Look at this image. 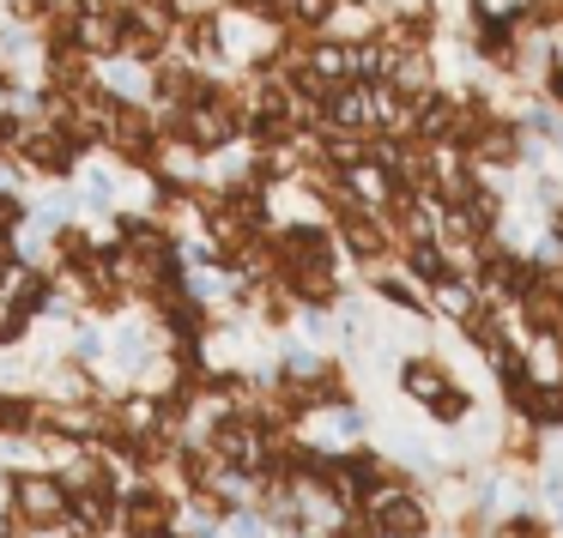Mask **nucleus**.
Wrapping results in <instances>:
<instances>
[{
    "label": "nucleus",
    "instance_id": "f03ea898",
    "mask_svg": "<svg viewBox=\"0 0 563 538\" xmlns=\"http://www.w3.org/2000/svg\"><path fill=\"white\" fill-rule=\"evenodd\" d=\"M400 381H406V388H412L437 417H461V412H466V393L454 388V381L442 376L437 363H406V376H400Z\"/></svg>",
    "mask_w": 563,
    "mask_h": 538
},
{
    "label": "nucleus",
    "instance_id": "20e7f679",
    "mask_svg": "<svg viewBox=\"0 0 563 538\" xmlns=\"http://www.w3.org/2000/svg\"><path fill=\"white\" fill-rule=\"evenodd\" d=\"M340 231H345V243H352L357 255H382V248H388V236H382V224L369 218V212H345Z\"/></svg>",
    "mask_w": 563,
    "mask_h": 538
},
{
    "label": "nucleus",
    "instance_id": "0eeeda50",
    "mask_svg": "<svg viewBox=\"0 0 563 538\" xmlns=\"http://www.w3.org/2000/svg\"><path fill=\"white\" fill-rule=\"evenodd\" d=\"M13 224H19V206H13V200H7V194H0V236L13 231Z\"/></svg>",
    "mask_w": 563,
    "mask_h": 538
},
{
    "label": "nucleus",
    "instance_id": "f257e3e1",
    "mask_svg": "<svg viewBox=\"0 0 563 538\" xmlns=\"http://www.w3.org/2000/svg\"><path fill=\"white\" fill-rule=\"evenodd\" d=\"M13 514L25 526H62L67 520V490H62V478H43V472H31V478H19L13 484Z\"/></svg>",
    "mask_w": 563,
    "mask_h": 538
},
{
    "label": "nucleus",
    "instance_id": "423d86ee",
    "mask_svg": "<svg viewBox=\"0 0 563 538\" xmlns=\"http://www.w3.org/2000/svg\"><path fill=\"white\" fill-rule=\"evenodd\" d=\"M437 303H442V315H461V321L473 315V296H466L461 284H442V291H437Z\"/></svg>",
    "mask_w": 563,
    "mask_h": 538
},
{
    "label": "nucleus",
    "instance_id": "7ed1b4c3",
    "mask_svg": "<svg viewBox=\"0 0 563 538\" xmlns=\"http://www.w3.org/2000/svg\"><path fill=\"white\" fill-rule=\"evenodd\" d=\"M128 533L134 538H152V533H170V496H158V490H134L122 508Z\"/></svg>",
    "mask_w": 563,
    "mask_h": 538
},
{
    "label": "nucleus",
    "instance_id": "6e6552de",
    "mask_svg": "<svg viewBox=\"0 0 563 538\" xmlns=\"http://www.w3.org/2000/svg\"><path fill=\"white\" fill-rule=\"evenodd\" d=\"M152 538H176V533H152Z\"/></svg>",
    "mask_w": 563,
    "mask_h": 538
},
{
    "label": "nucleus",
    "instance_id": "39448f33",
    "mask_svg": "<svg viewBox=\"0 0 563 538\" xmlns=\"http://www.w3.org/2000/svg\"><path fill=\"white\" fill-rule=\"evenodd\" d=\"M31 424H37V405L13 400V393H0V429H31Z\"/></svg>",
    "mask_w": 563,
    "mask_h": 538
}]
</instances>
